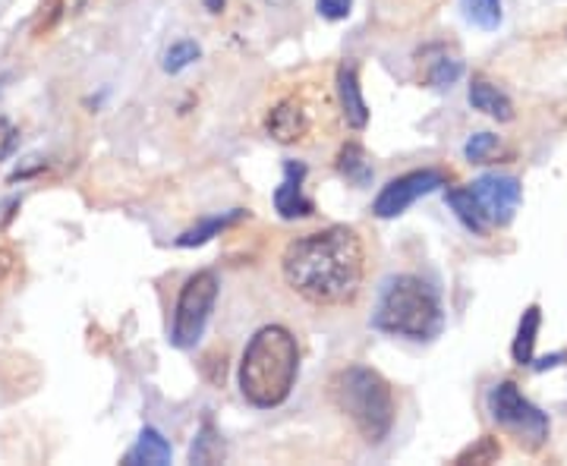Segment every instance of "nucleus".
I'll return each mask as SVG.
<instances>
[{"label":"nucleus","instance_id":"nucleus-1","mask_svg":"<svg viewBox=\"0 0 567 466\" xmlns=\"http://www.w3.org/2000/svg\"><path fill=\"white\" fill-rule=\"evenodd\" d=\"M281 275L297 297L312 306H347L363 287L366 247L353 227L331 224L284 247Z\"/></svg>","mask_w":567,"mask_h":466},{"label":"nucleus","instance_id":"nucleus-2","mask_svg":"<svg viewBox=\"0 0 567 466\" xmlns=\"http://www.w3.org/2000/svg\"><path fill=\"white\" fill-rule=\"evenodd\" d=\"M299 375V344L284 325H262L240 359V394L256 410L281 407Z\"/></svg>","mask_w":567,"mask_h":466},{"label":"nucleus","instance_id":"nucleus-3","mask_svg":"<svg viewBox=\"0 0 567 466\" xmlns=\"http://www.w3.org/2000/svg\"><path fill=\"white\" fill-rule=\"evenodd\" d=\"M373 328L406 340H433L445 328V309L433 284L416 275L388 277L378 290Z\"/></svg>","mask_w":567,"mask_h":466},{"label":"nucleus","instance_id":"nucleus-4","mask_svg":"<svg viewBox=\"0 0 567 466\" xmlns=\"http://www.w3.org/2000/svg\"><path fill=\"white\" fill-rule=\"evenodd\" d=\"M331 404L351 419L366 444H381L394 429V391L388 379L369 366H347L328 384Z\"/></svg>","mask_w":567,"mask_h":466},{"label":"nucleus","instance_id":"nucleus-5","mask_svg":"<svg viewBox=\"0 0 567 466\" xmlns=\"http://www.w3.org/2000/svg\"><path fill=\"white\" fill-rule=\"evenodd\" d=\"M486 404L488 416L517 441V447L536 454L542 444L548 441V432H552L548 416H545L536 404H530L513 382L495 384V387L488 391Z\"/></svg>","mask_w":567,"mask_h":466},{"label":"nucleus","instance_id":"nucleus-6","mask_svg":"<svg viewBox=\"0 0 567 466\" xmlns=\"http://www.w3.org/2000/svg\"><path fill=\"white\" fill-rule=\"evenodd\" d=\"M217 294H221V280L212 268H202L187 277V284L177 294L174 322H170V344L177 350H192L202 340L209 319L215 312Z\"/></svg>","mask_w":567,"mask_h":466},{"label":"nucleus","instance_id":"nucleus-7","mask_svg":"<svg viewBox=\"0 0 567 466\" xmlns=\"http://www.w3.org/2000/svg\"><path fill=\"white\" fill-rule=\"evenodd\" d=\"M445 183H448V177H445L438 167H423V170L401 174V177H394V180H388V183L381 187L376 202H373V215L381 220L398 218V215H404L416 199L429 195V192L445 187Z\"/></svg>","mask_w":567,"mask_h":466},{"label":"nucleus","instance_id":"nucleus-8","mask_svg":"<svg viewBox=\"0 0 567 466\" xmlns=\"http://www.w3.org/2000/svg\"><path fill=\"white\" fill-rule=\"evenodd\" d=\"M470 192L476 195L488 224H498V227L511 224L523 199V187L511 174H486L470 187Z\"/></svg>","mask_w":567,"mask_h":466},{"label":"nucleus","instance_id":"nucleus-9","mask_svg":"<svg viewBox=\"0 0 567 466\" xmlns=\"http://www.w3.org/2000/svg\"><path fill=\"white\" fill-rule=\"evenodd\" d=\"M265 133L281 145H297L312 133V113L299 95H284L274 108L265 113Z\"/></svg>","mask_w":567,"mask_h":466},{"label":"nucleus","instance_id":"nucleus-10","mask_svg":"<svg viewBox=\"0 0 567 466\" xmlns=\"http://www.w3.org/2000/svg\"><path fill=\"white\" fill-rule=\"evenodd\" d=\"M303 180H306V165H299V162H284V180H281V187L274 190V212L284 220L312 218V215H316L312 199L303 192Z\"/></svg>","mask_w":567,"mask_h":466},{"label":"nucleus","instance_id":"nucleus-11","mask_svg":"<svg viewBox=\"0 0 567 466\" xmlns=\"http://www.w3.org/2000/svg\"><path fill=\"white\" fill-rule=\"evenodd\" d=\"M334 92H338V105L347 120L351 130H366L369 127V105L363 98L359 88V67L353 60H344L334 73Z\"/></svg>","mask_w":567,"mask_h":466},{"label":"nucleus","instance_id":"nucleus-12","mask_svg":"<svg viewBox=\"0 0 567 466\" xmlns=\"http://www.w3.org/2000/svg\"><path fill=\"white\" fill-rule=\"evenodd\" d=\"M170 457H174L170 441L164 439L158 429L145 426V429L139 432V439H135L133 447L127 451L123 466H167L170 464Z\"/></svg>","mask_w":567,"mask_h":466},{"label":"nucleus","instance_id":"nucleus-13","mask_svg":"<svg viewBox=\"0 0 567 466\" xmlns=\"http://www.w3.org/2000/svg\"><path fill=\"white\" fill-rule=\"evenodd\" d=\"M246 218L244 208H231V212H224V215H215V218H205L199 220V224H192L189 230H184L180 237H177V247L180 249H196V247H205L209 240H215L221 237L227 227H234V224H240Z\"/></svg>","mask_w":567,"mask_h":466},{"label":"nucleus","instance_id":"nucleus-14","mask_svg":"<svg viewBox=\"0 0 567 466\" xmlns=\"http://www.w3.org/2000/svg\"><path fill=\"white\" fill-rule=\"evenodd\" d=\"M334 167H338V174H341L351 187H369V183H373V174H376V167H373L366 148H363L359 142L341 145V152H338V158H334Z\"/></svg>","mask_w":567,"mask_h":466},{"label":"nucleus","instance_id":"nucleus-15","mask_svg":"<svg viewBox=\"0 0 567 466\" xmlns=\"http://www.w3.org/2000/svg\"><path fill=\"white\" fill-rule=\"evenodd\" d=\"M470 105L473 110H483L492 120H501V123H511L513 120V105L505 92H498L495 85H488L486 80H473L470 85Z\"/></svg>","mask_w":567,"mask_h":466},{"label":"nucleus","instance_id":"nucleus-16","mask_svg":"<svg viewBox=\"0 0 567 466\" xmlns=\"http://www.w3.org/2000/svg\"><path fill=\"white\" fill-rule=\"evenodd\" d=\"M445 202L451 205V212L458 215V220L470 230V234H476V237H483L488 230V220L483 215V208H480V202H476V195L470 190H448L445 192Z\"/></svg>","mask_w":567,"mask_h":466},{"label":"nucleus","instance_id":"nucleus-17","mask_svg":"<svg viewBox=\"0 0 567 466\" xmlns=\"http://www.w3.org/2000/svg\"><path fill=\"white\" fill-rule=\"evenodd\" d=\"M540 325H542L540 306H527V312L520 315V325H517V337H513L511 344V357L517 366H530V362H533V347H536Z\"/></svg>","mask_w":567,"mask_h":466},{"label":"nucleus","instance_id":"nucleus-18","mask_svg":"<svg viewBox=\"0 0 567 466\" xmlns=\"http://www.w3.org/2000/svg\"><path fill=\"white\" fill-rule=\"evenodd\" d=\"M217 461H224V441H221V432L215 429L212 416H205L199 432H196L192 447H189V464H217Z\"/></svg>","mask_w":567,"mask_h":466},{"label":"nucleus","instance_id":"nucleus-19","mask_svg":"<svg viewBox=\"0 0 567 466\" xmlns=\"http://www.w3.org/2000/svg\"><path fill=\"white\" fill-rule=\"evenodd\" d=\"M466 20L483 32H495L505 20V3L501 0H460Z\"/></svg>","mask_w":567,"mask_h":466},{"label":"nucleus","instance_id":"nucleus-20","mask_svg":"<svg viewBox=\"0 0 567 466\" xmlns=\"http://www.w3.org/2000/svg\"><path fill=\"white\" fill-rule=\"evenodd\" d=\"M199 57H202V48H199L196 41H174V45L164 51L162 70L164 73H170V76H177V73H184L187 67H192Z\"/></svg>","mask_w":567,"mask_h":466},{"label":"nucleus","instance_id":"nucleus-21","mask_svg":"<svg viewBox=\"0 0 567 466\" xmlns=\"http://www.w3.org/2000/svg\"><path fill=\"white\" fill-rule=\"evenodd\" d=\"M501 457V441L495 439V435H483V439L476 441V444H470L466 451H460L458 457H454V464L463 466V464H495Z\"/></svg>","mask_w":567,"mask_h":466},{"label":"nucleus","instance_id":"nucleus-22","mask_svg":"<svg viewBox=\"0 0 567 466\" xmlns=\"http://www.w3.org/2000/svg\"><path fill=\"white\" fill-rule=\"evenodd\" d=\"M460 76H463V63L460 60H454V57H438V60H433L429 73H426V83L433 85V88H451Z\"/></svg>","mask_w":567,"mask_h":466},{"label":"nucleus","instance_id":"nucleus-23","mask_svg":"<svg viewBox=\"0 0 567 466\" xmlns=\"http://www.w3.org/2000/svg\"><path fill=\"white\" fill-rule=\"evenodd\" d=\"M495 148H498V136H495V133H476V136L466 139L463 158H466L470 165H483Z\"/></svg>","mask_w":567,"mask_h":466},{"label":"nucleus","instance_id":"nucleus-24","mask_svg":"<svg viewBox=\"0 0 567 466\" xmlns=\"http://www.w3.org/2000/svg\"><path fill=\"white\" fill-rule=\"evenodd\" d=\"M63 16V0H45L42 10H38V20H35V35H48L57 26V20Z\"/></svg>","mask_w":567,"mask_h":466},{"label":"nucleus","instance_id":"nucleus-25","mask_svg":"<svg viewBox=\"0 0 567 466\" xmlns=\"http://www.w3.org/2000/svg\"><path fill=\"white\" fill-rule=\"evenodd\" d=\"M316 10H319V16L328 20V23H341V20L351 16L353 0H316Z\"/></svg>","mask_w":567,"mask_h":466},{"label":"nucleus","instance_id":"nucleus-26","mask_svg":"<svg viewBox=\"0 0 567 466\" xmlns=\"http://www.w3.org/2000/svg\"><path fill=\"white\" fill-rule=\"evenodd\" d=\"M16 142H20V133H16V127H13V123H10L7 117H0V162L13 155Z\"/></svg>","mask_w":567,"mask_h":466},{"label":"nucleus","instance_id":"nucleus-27","mask_svg":"<svg viewBox=\"0 0 567 466\" xmlns=\"http://www.w3.org/2000/svg\"><path fill=\"white\" fill-rule=\"evenodd\" d=\"M20 205H23V199L20 195H13V199H7L3 205H0V230L13 220V215L20 212Z\"/></svg>","mask_w":567,"mask_h":466},{"label":"nucleus","instance_id":"nucleus-28","mask_svg":"<svg viewBox=\"0 0 567 466\" xmlns=\"http://www.w3.org/2000/svg\"><path fill=\"white\" fill-rule=\"evenodd\" d=\"M13 268H16V252H13V249L0 247V280L10 275Z\"/></svg>","mask_w":567,"mask_h":466},{"label":"nucleus","instance_id":"nucleus-29","mask_svg":"<svg viewBox=\"0 0 567 466\" xmlns=\"http://www.w3.org/2000/svg\"><path fill=\"white\" fill-rule=\"evenodd\" d=\"M202 7L209 10V13H224V7H227V0H202Z\"/></svg>","mask_w":567,"mask_h":466},{"label":"nucleus","instance_id":"nucleus-30","mask_svg":"<svg viewBox=\"0 0 567 466\" xmlns=\"http://www.w3.org/2000/svg\"><path fill=\"white\" fill-rule=\"evenodd\" d=\"M562 359H565V354H555V357H545V359H540V362H536V369H552V366H558Z\"/></svg>","mask_w":567,"mask_h":466}]
</instances>
